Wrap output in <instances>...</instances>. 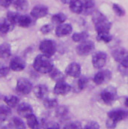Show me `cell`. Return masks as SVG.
I'll list each match as a JSON object with an SVG mask.
<instances>
[{"instance_id": "obj_1", "label": "cell", "mask_w": 128, "mask_h": 129, "mask_svg": "<svg viewBox=\"0 0 128 129\" xmlns=\"http://www.w3.org/2000/svg\"><path fill=\"white\" fill-rule=\"evenodd\" d=\"M33 67L36 71L45 74V73H50L52 71L53 63L50 60V57H48L44 54H40V55L36 56V58L34 59Z\"/></svg>"}, {"instance_id": "obj_2", "label": "cell", "mask_w": 128, "mask_h": 129, "mask_svg": "<svg viewBox=\"0 0 128 129\" xmlns=\"http://www.w3.org/2000/svg\"><path fill=\"white\" fill-rule=\"evenodd\" d=\"M128 117V111L123 109H117V110H112L108 113V119L106 122L107 127L109 128H114L119 121H122Z\"/></svg>"}, {"instance_id": "obj_3", "label": "cell", "mask_w": 128, "mask_h": 129, "mask_svg": "<svg viewBox=\"0 0 128 129\" xmlns=\"http://www.w3.org/2000/svg\"><path fill=\"white\" fill-rule=\"evenodd\" d=\"M93 21L95 23V29L98 33L101 32H109L111 28V23L108 21V19L101 13L96 12L93 16Z\"/></svg>"}, {"instance_id": "obj_4", "label": "cell", "mask_w": 128, "mask_h": 129, "mask_svg": "<svg viewBox=\"0 0 128 129\" xmlns=\"http://www.w3.org/2000/svg\"><path fill=\"white\" fill-rule=\"evenodd\" d=\"M39 50L42 52V54H44L48 57H51L56 52V44L54 43V41H52L50 39H45L40 43Z\"/></svg>"}, {"instance_id": "obj_5", "label": "cell", "mask_w": 128, "mask_h": 129, "mask_svg": "<svg viewBox=\"0 0 128 129\" xmlns=\"http://www.w3.org/2000/svg\"><path fill=\"white\" fill-rule=\"evenodd\" d=\"M93 50H94V43L87 39L81 41L80 44L76 47V52L81 56L87 55V54L91 53Z\"/></svg>"}, {"instance_id": "obj_6", "label": "cell", "mask_w": 128, "mask_h": 129, "mask_svg": "<svg viewBox=\"0 0 128 129\" xmlns=\"http://www.w3.org/2000/svg\"><path fill=\"white\" fill-rule=\"evenodd\" d=\"M32 90V84L31 82L26 79V78H19L17 80V84H16V91L20 94L26 95L28 93H30Z\"/></svg>"}, {"instance_id": "obj_7", "label": "cell", "mask_w": 128, "mask_h": 129, "mask_svg": "<svg viewBox=\"0 0 128 129\" xmlns=\"http://www.w3.org/2000/svg\"><path fill=\"white\" fill-rule=\"evenodd\" d=\"M116 94H117L116 89L114 87H108L101 92V99L103 100L104 103L110 105L116 99Z\"/></svg>"}, {"instance_id": "obj_8", "label": "cell", "mask_w": 128, "mask_h": 129, "mask_svg": "<svg viewBox=\"0 0 128 129\" xmlns=\"http://www.w3.org/2000/svg\"><path fill=\"white\" fill-rule=\"evenodd\" d=\"M106 62H107V55L104 52H96L92 56V64L97 69L104 67Z\"/></svg>"}, {"instance_id": "obj_9", "label": "cell", "mask_w": 128, "mask_h": 129, "mask_svg": "<svg viewBox=\"0 0 128 129\" xmlns=\"http://www.w3.org/2000/svg\"><path fill=\"white\" fill-rule=\"evenodd\" d=\"M31 16L34 17L35 19H40L45 17L48 14V8L44 5H36L33 7L31 10Z\"/></svg>"}, {"instance_id": "obj_10", "label": "cell", "mask_w": 128, "mask_h": 129, "mask_svg": "<svg viewBox=\"0 0 128 129\" xmlns=\"http://www.w3.org/2000/svg\"><path fill=\"white\" fill-rule=\"evenodd\" d=\"M110 77H111L110 71L109 70H103V71H99L98 73H96L93 77V81L96 85H101L106 80L110 79Z\"/></svg>"}, {"instance_id": "obj_11", "label": "cell", "mask_w": 128, "mask_h": 129, "mask_svg": "<svg viewBox=\"0 0 128 129\" xmlns=\"http://www.w3.org/2000/svg\"><path fill=\"white\" fill-rule=\"evenodd\" d=\"M70 90H71V86L66 82H64L63 80L58 81L54 87V93L57 95H65L69 93Z\"/></svg>"}, {"instance_id": "obj_12", "label": "cell", "mask_w": 128, "mask_h": 129, "mask_svg": "<svg viewBox=\"0 0 128 129\" xmlns=\"http://www.w3.org/2000/svg\"><path fill=\"white\" fill-rule=\"evenodd\" d=\"M71 32H72V26L69 23H61L55 29V34L57 37H63L70 34Z\"/></svg>"}, {"instance_id": "obj_13", "label": "cell", "mask_w": 128, "mask_h": 129, "mask_svg": "<svg viewBox=\"0 0 128 129\" xmlns=\"http://www.w3.org/2000/svg\"><path fill=\"white\" fill-rule=\"evenodd\" d=\"M80 73H81V67L78 63L73 62L66 67V74L71 77L77 78L80 76Z\"/></svg>"}, {"instance_id": "obj_14", "label": "cell", "mask_w": 128, "mask_h": 129, "mask_svg": "<svg viewBox=\"0 0 128 129\" xmlns=\"http://www.w3.org/2000/svg\"><path fill=\"white\" fill-rule=\"evenodd\" d=\"M25 68V61L16 56V57H13L10 61V69L13 70V71H21Z\"/></svg>"}, {"instance_id": "obj_15", "label": "cell", "mask_w": 128, "mask_h": 129, "mask_svg": "<svg viewBox=\"0 0 128 129\" xmlns=\"http://www.w3.org/2000/svg\"><path fill=\"white\" fill-rule=\"evenodd\" d=\"M69 7H70V10L76 14H80L84 10V4H83V1L81 0H72L69 3Z\"/></svg>"}, {"instance_id": "obj_16", "label": "cell", "mask_w": 128, "mask_h": 129, "mask_svg": "<svg viewBox=\"0 0 128 129\" xmlns=\"http://www.w3.org/2000/svg\"><path fill=\"white\" fill-rule=\"evenodd\" d=\"M17 112L20 116H23V117H27L29 114L32 113V107L28 104V103H20L17 107Z\"/></svg>"}, {"instance_id": "obj_17", "label": "cell", "mask_w": 128, "mask_h": 129, "mask_svg": "<svg viewBox=\"0 0 128 129\" xmlns=\"http://www.w3.org/2000/svg\"><path fill=\"white\" fill-rule=\"evenodd\" d=\"M48 92V88L44 84H39L34 88V94L38 98H44Z\"/></svg>"}, {"instance_id": "obj_18", "label": "cell", "mask_w": 128, "mask_h": 129, "mask_svg": "<svg viewBox=\"0 0 128 129\" xmlns=\"http://www.w3.org/2000/svg\"><path fill=\"white\" fill-rule=\"evenodd\" d=\"M12 28H13V24L10 23L7 18L6 19L0 18V32L5 34V33L9 32Z\"/></svg>"}, {"instance_id": "obj_19", "label": "cell", "mask_w": 128, "mask_h": 129, "mask_svg": "<svg viewBox=\"0 0 128 129\" xmlns=\"http://www.w3.org/2000/svg\"><path fill=\"white\" fill-rule=\"evenodd\" d=\"M4 101L7 104V106H9L10 108L15 107L18 103H19V98L15 95H8V96L4 97Z\"/></svg>"}, {"instance_id": "obj_20", "label": "cell", "mask_w": 128, "mask_h": 129, "mask_svg": "<svg viewBox=\"0 0 128 129\" xmlns=\"http://www.w3.org/2000/svg\"><path fill=\"white\" fill-rule=\"evenodd\" d=\"M126 54H127V52H126V50L123 49V48H117V49H115V50L113 51V53H112L114 59H115L116 61H118V62H120V61L124 58V56H125Z\"/></svg>"}, {"instance_id": "obj_21", "label": "cell", "mask_w": 128, "mask_h": 129, "mask_svg": "<svg viewBox=\"0 0 128 129\" xmlns=\"http://www.w3.org/2000/svg\"><path fill=\"white\" fill-rule=\"evenodd\" d=\"M12 4L15 8L23 11L26 10L29 6V3L27 2V0H12Z\"/></svg>"}, {"instance_id": "obj_22", "label": "cell", "mask_w": 128, "mask_h": 129, "mask_svg": "<svg viewBox=\"0 0 128 129\" xmlns=\"http://www.w3.org/2000/svg\"><path fill=\"white\" fill-rule=\"evenodd\" d=\"M17 24L21 27H29L31 24V18L28 15H20Z\"/></svg>"}, {"instance_id": "obj_23", "label": "cell", "mask_w": 128, "mask_h": 129, "mask_svg": "<svg viewBox=\"0 0 128 129\" xmlns=\"http://www.w3.org/2000/svg\"><path fill=\"white\" fill-rule=\"evenodd\" d=\"M11 55V50H10V45L7 43H4L0 45V56L2 58H7Z\"/></svg>"}, {"instance_id": "obj_24", "label": "cell", "mask_w": 128, "mask_h": 129, "mask_svg": "<svg viewBox=\"0 0 128 129\" xmlns=\"http://www.w3.org/2000/svg\"><path fill=\"white\" fill-rule=\"evenodd\" d=\"M11 113L9 106H0V120L4 121Z\"/></svg>"}, {"instance_id": "obj_25", "label": "cell", "mask_w": 128, "mask_h": 129, "mask_svg": "<svg viewBox=\"0 0 128 129\" xmlns=\"http://www.w3.org/2000/svg\"><path fill=\"white\" fill-rule=\"evenodd\" d=\"M52 22L55 23V24H61V23H64L66 21V16L63 13H56L52 16Z\"/></svg>"}, {"instance_id": "obj_26", "label": "cell", "mask_w": 128, "mask_h": 129, "mask_svg": "<svg viewBox=\"0 0 128 129\" xmlns=\"http://www.w3.org/2000/svg\"><path fill=\"white\" fill-rule=\"evenodd\" d=\"M26 119H27V124H28V126H29L30 128H36V127L38 126V120H37L36 116H35L33 113L29 114V115L26 117Z\"/></svg>"}, {"instance_id": "obj_27", "label": "cell", "mask_w": 128, "mask_h": 129, "mask_svg": "<svg viewBox=\"0 0 128 129\" xmlns=\"http://www.w3.org/2000/svg\"><path fill=\"white\" fill-rule=\"evenodd\" d=\"M50 76H51V78L53 79V80H55L56 82H58V81H61V80H63L64 79V76L63 74L59 71V70H57V69H52V71L50 72Z\"/></svg>"}, {"instance_id": "obj_28", "label": "cell", "mask_w": 128, "mask_h": 129, "mask_svg": "<svg viewBox=\"0 0 128 129\" xmlns=\"http://www.w3.org/2000/svg\"><path fill=\"white\" fill-rule=\"evenodd\" d=\"M97 39H98L99 41L108 43V42H110V41L112 40V36H111L108 32H101V33H98V35H97Z\"/></svg>"}, {"instance_id": "obj_29", "label": "cell", "mask_w": 128, "mask_h": 129, "mask_svg": "<svg viewBox=\"0 0 128 129\" xmlns=\"http://www.w3.org/2000/svg\"><path fill=\"white\" fill-rule=\"evenodd\" d=\"M19 17H20V14H18L17 12H8L7 13V19L12 24H17Z\"/></svg>"}, {"instance_id": "obj_30", "label": "cell", "mask_w": 128, "mask_h": 129, "mask_svg": "<svg viewBox=\"0 0 128 129\" xmlns=\"http://www.w3.org/2000/svg\"><path fill=\"white\" fill-rule=\"evenodd\" d=\"M87 37H88V34L86 32H78L73 34L72 39H73L74 42H81V41L87 39Z\"/></svg>"}, {"instance_id": "obj_31", "label": "cell", "mask_w": 128, "mask_h": 129, "mask_svg": "<svg viewBox=\"0 0 128 129\" xmlns=\"http://www.w3.org/2000/svg\"><path fill=\"white\" fill-rule=\"evenodd\" d=\"M87 83H88V79L86 78V77H80L78 80H77V82H76V85H77V88H78V90L80 91V90H82V89H84L86 86H87Z\"/></svg>"}, {"instance_id": "obj_32", "label": "cell", "mask_w": 128, "mask_h": 129, "mask_svg": "<svg viewBox=\"0 0 128 129\" xmlns=\"http://www.w3.org/2000/svg\"><path fill=\"white\" fill-rule=\"evenodd\" d=\"M44 106L46 107V108H49V109H51V108H54V107H56L57 106V100L56 99H45L44 100Z\"/></svg>"}, {"instance_id": "obj_33", "label": "cell", "mask_w": 128, "mask_h": 129, "mask_svg": "<svg viewBox=\"0 0 128 129\" xmlns=\"http://www.w3.org/2000/svg\"><path fill=\"white\" fill-rule=\"evenodd\" d=\"M83 4H84V11L86 12H90L94 8V5H95L94 0H84Z\"/></svg>"}, {"instance_id": "obj_34", "label": "cell", "mask_w": 128, "mask_h": 129, "mask_svg": "<svg viewBox=\"0 0 128 129\" xmlns=\"http://www.w3.org/2000/svg\"><path fill=\"white\" fill-rule=\"evenodd\" d=\"M12 125L15 128H25V124L22 122L21 119H19L17 117H13L12 118Z\"/></svg>"}, {"instance_id": "obj_35", "label": "cell", "mask_w": 128, "mask_h": 129, "mask_svg": "<svg viewBox=\"0 0 128 129\" xmlns=\"http://www.w3.org/2000/svg\"><path fill=\"white\" fill-rule=\"evenodd\" d=\"M113 10H114V12H115L118 16H120V17L125 14V10H124L120 5H118V4H113Z\"/></svg>"}, {"instance_id": "obj_36", "label": "cell", "mask_w": 128, "mask_h": 129, "mask_svg": "<svg viewBox=\"0 0 128 129\" xmlns=\"http://www.w3.org/2000/svg\"><path fill=\"white\" fill-rule=\"evenodd\" d=\"M56 114H57V116H58V117H60V118H64V117L68 114V110H67V108H66V107H60V108H58V109H57Z\"/></svg>"}, {"instance_id": "obj_37", "label": "cell", "mask_w": 128, "mask_h": 129, "mask_svg": "<svg viewBox=\"0 0 128 129\" xmlns=\"http://www.w3.org/2000/svg\"><path fill=\"white\" fill-rule=\"evenodd\" d=\"M53 29V25H51V24H45L44 26H42L41 27V32L43 33V34H47V33L51 32V30Z\"/></svg>"}, {"instance_id": "obj_38", "label": "cell", "mask_w": 128, "mask_h": 129, "mask_svg": "<svg viewBox=\"0 0 128 129\" xmlns=\"http://www.w3.org/2000/svg\"><path fill=\"white\" fill-rule=\"evenodd\" d=\"M65 128H81V124L79 122H70L65 125Z\"/></svg>"}, {"instance_id": "obj_39", "label": "cell", "mask_w": 128, "mask_h": 129, "mask_svg": "<svg viewBox=\"0 0 128 129\" xmlns=\"http://www.w3.org/2000/svg\"><path fill=\"white\" fill-rule=\"evenodd\" d=\"M8 73H9V68H7V67H1L0 68V78L7 76Z\"/></svg>"}, {"instance_id": "obj_40", "label": "cell", "mask_w": 128, "mask_h": 129, "mask_svg": "<svg viewBox=\"0 0 128 129\" xmlns=\"http://www.w3.org/2000/svg\"><path fill=\"white\" fill-rule=\"evenodd\" d=\"M12 4V0H0V5L3 7H8Z\"/></svg>"}, {"instance_id": "obj_41", "label": "cell", "mask_w": 128, "mask_h": 129, "mask_svg": "<svg viewBox=\"0 0 128 129\" xmlns=\"http://www.w3.org/2000/svg\"><path fill=\"white\" fill-rule=\"evenodd\" d=\"M85 128L86 129H91V128L98 129L99 128V125H98L96 122H90V123H88V124L85 126Z\"/></svg>"}, {"instance_id": "obj_42", "label": "cell", "mask_w": 128, "mask_h": 129, "mask_svg": "<svg viewBox=\"0 0 128 129\" xmlns=\"http://www.w3.org/2000/svg\"><path fill=\"white\" fill-rule=\"evenodd\" d=\"M120 63L121 65L123 66V67H125V68H128V53L124 56V58L120 61Z\"/></svg>"}, {"instance_id": "obj_43", "label": "cell", "mask_w": 128, "mask_h": 129, "mask_svg": "<svg viewBox=\"0 0 128 129\" xmlns=\"http://www.w3.org/2000/svg\"><path fill=\"white\" fill-rule=\"evenodd\" d=\"M47 128H59V125L57 123H50L47 125Z\"/></svg>"}, {"instance_id": "obj_44", "label": "cell", "mask_w": 128, "mask_h": 129, "mask_svg": "<svg viewBox=\"0 0 128 129\" xmlns=\"http://www.w3.org/2000/svg\"><path fill=\"white\" fill-rule=\"evenodd\" d=\"M72 0H61V2L64 3V4H68V3H70Z\"/></svg>"}, {"instance_id": "obj_45", "label": "cell", "mask_w": 128, "mask_h": 129, "mask_svg": "<svg viewBox=\"0 0 128 129\" xmlns=\"http://www.w3.org/2000/svg\"><path fill=\"white\" fill-rule=\"evenodd\" d=\"M125 106H126V107H128V97L125 99Z\"/></svg>"}]
</instances>
